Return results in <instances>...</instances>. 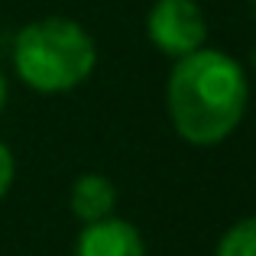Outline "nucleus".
<instances>
[{
	"label": "nucleus",
	"instance_id": "1",
	"mask_svg": "<svg viewBox=\"0 0 256 256\" xmlns=\"http://www.w3.org/2000/svg\"><path fill=\"white\" fill-rule=\"evenodd\" d=\"M250 104L244 65L220 49H194L175 58L166 82V114L192 146H218L240 126Z\"/></svg>",
	"mask_w": 256,
	"mask_h": 256
},
{
	"label": "nucleus",
	"instance_id": "2",
	"mask_svg": "<svg viewBox=\"0 0 256 256\" xmlns=\"http://www.w3.org/2000/svg\"><path fill=\"white\" fill-rule=\"evenodd\" d=\"M98 65V46L82 23L68 16H42L26 23L13 42V68L20 82L39 94L75 91Z\"/></svg>",
	"mask_w": 256,
	"mask_h": 256
},
{
	"label": "nucleus",
	"instance_id": "3",
	"mask_svg": "<svg viewBox=\"0 0 256 256\" xmlns=\"http://www.w3.org/2000/svg\"><path fill=\"white\" fill-rule=\"evenodd\" d=\"M146 36L172 62L201 49L208 39V20L198 0H156L146 13Z\"/></svg>",
	"mask_w": 256,
	"mask_h": 256
},
{
	"label": "nucleus",
	"instance_id": "4",
	"mask_svg": "<svg viewBox=\"0 0 256 256\" xmlns=\"http://www.w3.org/2000/svg\"><path fill=\"white\" fill-rule=\"evenodd\" d=\"M72 256H146L140 230L124 218H104L84 224V230L75 240Z\"/></svg>",
	"mask_w": 256,
	"mask_h": 256
},
{
	"label": "nucleus",
	"instance_id": "5",
	"mask_svg": "<svg viewBox=\"0 0 256 256\" xmlns=\"http://www.w3.org/2000/svg\"><path fill=\"white\" fill-rule=\"evenodd\" d=\"M68 204H72V214L82 224H94V220H104L114 214V208H117V188H114V182L107 175L84 172L72 185Z\"/></svg>",
	"mask_w": 256,
	"mask_h": 256
},
{
	"label": "nucleus",
	"instance_id": "6",
	"mask_svg": "<svg viewBox=\"0 0 256 256\" xmlns=\"http://www.w3.org/2000/svg\"><path fill=\"white\" fill-rule=\"evenodd\" d=\"M218 256H256V214L244 218L220 237Z\"/></svg>",
	"mask_w": 256,
	"mask_h": 256
},
{
	"label": "nucleus",
	"instance_id": "7",
	"mask_svg": "<svg viewBox=\"0 0 256 256\" xmlns=\"http://www.w3.org/2000/svg\"><path fill=\"white\" fill-rule=\"evenodd\" d=\"M13 175H16V162H13V152H10V146H6L4 140H0V198H4V194L10 192Z\"/></svg>",
	"mask_w": 256,
	"mask_h": 256
},
{
	"label": "nucleus",
	"instance_id": "8",
	"mask_svg": "<svg viewBox=\"0 0 256 256\" xmlns=\"http://www.w3.org/2000/svg\"><path fill=\"white\" fill-rule=\"evenodd\" d=\"M6 94H10V88H6L4 72H0V114H4V107H6Z\"/></svg>",
	"mask_w": 256,
	"mask_h": 256
},
{
	"label": "nucleus",
	"instance_id": "9",
	"mask_svg": "<svg viewBox=\"0 0 256 256\" xmlns=\"http://www.w3.org/2000/svg\"><path fill=\"white\" fill-rule=\"evenodd\" d=\"M250 58H253V72H256V46H253V52H250Z\"/></svg>",
	"mask_w": 256,
	"mask_h": 256
},
{
	"label": "nucleus",
	"instance_id": "10",
	"mask_svg": "<svg viewBox=\"0 0 256 256\" xmlns=\"http://www.w3.org/2000/svg\"><path fill=\"white\" fill-rule=\"evenodd\" d=\"M250 10H253V20H256V0H250Z\"/></svg>",
	"mask_w": 256,
	"mask_h": 256
}]
</instances>
